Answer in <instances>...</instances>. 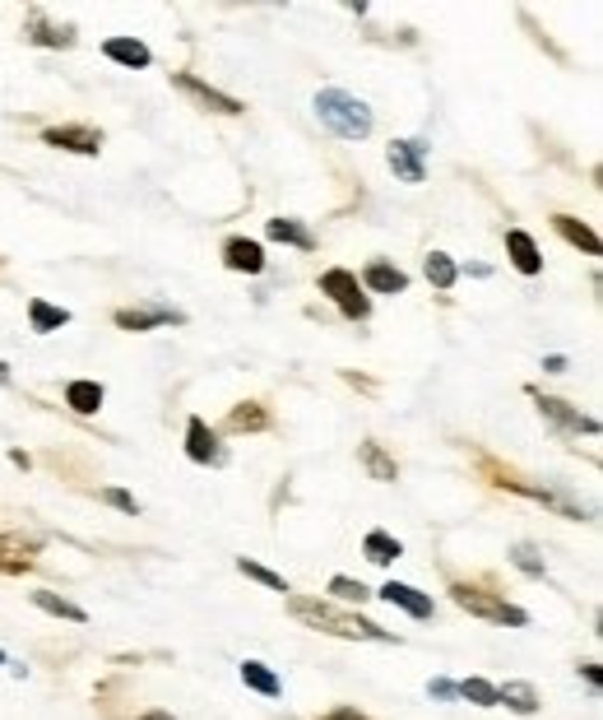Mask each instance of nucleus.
Wrapping results in <instances>:
<instances>
[{
    "mask_svg": "<svg viewBox=\"0 0 603 720\" xmlns=\"http://www.w3.org/2000/svg\"><path fill=\"white\" fill-rule=\"evenodd\" d=\"M288 613H293L298 623L316 628V632H330V637H349V641H400V632H385V628L372 623V619H358V613L334 609L330 600L293 596V600H288Z\"/></svg>",
    "mask_w": 603,
    "mask_h": 720,
    "instance_id": "nucleus-1",
    "label": "nucleus"
},
{
    "mask_svg": "<svg viewBox=\"0 0 603 720\" xmlns=\"http://www.w3.org/2000/svg\"><path fill=\"white\" fill-rule=\"evenodd\" d=\"M29 38L42 42V47H70L74 42V29H51L42 14H29Z\"/></svg>",
    "mask_w": 603,
    "mask_h": 720,
    "instance_id": "nucleus-27",
    "label": "nucleus"
},
{
    "mask_svg": "<svg viewBox=\"0 0 603 720\" xmlns=\"http://www.w3.org/2000/svg\"><path fill=\"white\" fill-rule=\"evenodd\" d=\"M316 117H321V126H330L339 140H366L372 136V108H366L362 98L344 93V89H321L316 93Z\"/></svg>",
    "mask_w": 603,
    "mask_h": 720,
    "instance_id": "nucleus-2",
    "label": "nucleus"
},
{
    "mask_svg": "<svg viewBox=\"0 0 603 720\" xmlns=\"http://www.w3.org/2000/svg\"><path fill=\"white\" fill-rule=\"evenodd\" d=\"M581 674H585V683H590V688H599V683H603V674H599V664H585Z\"/></svg>",
    "mask_w": 603,
    "mask_h": 720,
    "instance_id": "nucleus-36",
    "label": "nucleus"
},
{
    "mask_svg": "<svg viewBox=\"0 0 603 720\" xmlns=\"http://www.w3.org/2000/svg\"><path fill=\"white\" fill-rule=\"evenodd\" d=\"M33 604H38L42 613H57V619H66V623H84V619H89V613H84L80 604H70V600H61V596H51V590H38Z\"/></svg>",
    "mask_w": 603,
    "mask_h": 720,
    "instance_id": "nucleus-26",
    "label": "nucleus"
},
{
    "mask_svg": "<svg viewBox=\"0 0 603 720\" xmlns=\"http://www.w3.org/2000/svg\"><path fill=\"white\" fill-rule=\"evenodd\" d=\"M539 409H543V419H553L562 432H599V423L590 419V414H581L575 404H566V400H557V396H539Z\"/></svg>",
    "mask_w": 603,
    "mask_h": 720,
    "instance_id": "nucleus-8",
    "label": "nucleus"
},
{
    "mask_svg": "<svg viewBox=\"0 0 603 720\" xmlns=\"http://www.w3.org/2000/svg\"><path fill=\"white\" fill-rule=\"evenodd\" d=\"M102 57L117 61V66H125V70H144L153 61V51L140 38H108V42H102Z\"/></svg>",
    "mask_w": 603,
    "mask_h": 720,
    "instance_id": "nucleus-13",
    "label": "nucleus"
},
{
    "mask_svg": "<svg viewBox=\"0 0 603 720\" xmlns=\"http://www.w3.org/2000/svg\"><path fill=\"white\" fill-rule=\"evenodd\" d=\"M228 428H232V432H265V428H270V414H265V409H260L255 400H242V404L228 414Z\"/></svg>",
    "mask_w": 603,
    "mask_h": 720,
    "instance_id": "nucleus-23",
    "label": "nucleus"
},
{
    "mask_svg": "<svg viewBox=\"0 0 603 720\" xmlns=\"http://www.w3.org/2000/svg\"><path fill=\"white\" fill-rule=\"evenodd\" d=\"M242 683L251 688V692H260V698H279V674L270 670V664H260V660H247L242 664Z\"/></svg>",
    "mask_w": 603,
    "mask_h": 720,
    "instance_id": "nucleus-22",
    "label": "nucleus"
},
{
    "mask_svg": "<svg viewBox=\"0 0 603 720\" xmlns=\"http://www.w3.org/2000/svg\"><path fill=\"white\" fill-rule=\"evenodd\" d=\"M29 321H33L38 336H47V330H61V326H70V312H66V307H51V302L33 298V302H29Z\"/></svg>",
    "mask_w": 603,
    "mask_h": 720,
    "instance_id": "nucleus-24",
    "label": "nucleus"
},
{
    "mask_svg": "<svg viewBox=\"0 0 603 720\" xmlns=\"http://www.w3.org/2000/svg\"><path fill=\"white\" fill-rule=\"evenodd\" d=\"M47 144L57 149H70V153H102V131H93V126H51V131H42Z\"/></svg>",
    "mask_w": 603,
    "mask_h": 720,
    "instance_id": "nucleus-7",
    "label": "nucleus"
},
{
    "mask_svg": "<svg viewBox=\"0 0 603 720\" xmlns=\"http://www.w3.org/2000/svg\"><path fill=\"white\" fill-rule=\"evenodd\" d=\"M0 664H6V651H0Z\"/></svg>",
    "mask_w": 603,
    "mask_h": 720,
    "instance_id": "nucleus-40",
    "label": "nucleus"
},
{
    "mask_svg": "<svg viewBox=\"0 0 603 720\" xmlns=\"http://www.w3.org/2000/svg\"><path fill=\"white\" fill-rule=\"evenodd\" d=\"M102 502H112L117 511H125V517H135V511H140V502L130 498L125 488H102Z\"/></svg>",
    "mask_w": 603,
    "mask_h": 720,
    "instance_id": "nucleus-33",
    "label": "nucleus"
},
{
    "mask_svg": "<svg viewBox=\"0 0 603 720\" xmlns=\"http://www.w3.org/2000/svg\"><path fill=\"white\" fill-rule=\"evenodd\" d=\"M223 261H228V270H238V274H260L265 270V247L251 242V238H232L223 247Z\"/></svg>",
    "mask_w": 603,
    "mask_h": 720,
    "instance_id": "nucleus-12",
    "label": "nucleus"
},
{
    "mask_svg": "<svg viewBox=\"0 0 603 720\" xmlns=\"http://www.w3.org/2000/svg\"><path fill=\"white\" fill-rule=\"evenodd\" d=\"M362 466L372 470L376 479H385V483H395V474H400V470H395V460H390L376 442H366V447H362Z\"/></svg>",
    "mask_w": 603,
    "mask_h": 720,
    "instance_id": "nucleus-28",
    "label": "nucleus"
},
{
    "mask_svg": "<svg viewBox=\"0 0 603 720\" xmlns=\"http://www.w3.org/2000/svg\"><path fill=\"white\" fill-rule=\"evenodd\" d=\"M321 293L339 302V312L353 317V321H366V312H372V302L362 298V284H358V274L349 270H325L321 274Z\"/></svg>",
    "mask_w": 603,
    "mask_h": 720,
    "instance_id": "nucleus-4",
    "label": "nucleus"
},
{
    "mask_svg": "<svg viewBox=\"0 0 603 720\" xmlns=\"http://www.w3.org/2000/svg\"><path fill=\"white\" fill-rule=\"evenodd\" d=\"M451 596H455V604L464 609V613H474V619H488V623H502V628H524L530 623V613H524L520 604H506L502 596H492V590H483V586H451Z\"/></svg>",
    "mask_w": 603,
    "mask_h": 720,
    "instance_id": "nucleus-3",
    "label": "nucleus"
},
{
    "mask_svg": "<svg viewBox=\"0 0 603 720\" xmlns=\"http://www.w3.org/2000/svg\"><path fill=\"white\" fill-rule=\"evenodd\" d=\"M181 312H172V307H125V312H117V326L121 330H159V326H177Z\"/></svg>",
    "mask_w": 603,
    "mask_h": 720,
    "instance_id": "nucleus-10",
    "label": "nucleus"
},
{
    "mask_svg": "<svg viewBox=\"0 0 603 720\" xmlns=\"http://www.w3.org/2000/svg\"><path fill=\"white\" fill-rule=\"evenodd\" d=\"M381 600L400 604L409 619H432V596H423V590H413V586H404V581H385V586H381Z\"/></svg>",
    "mask_w": 603,
    "mask_h": 720,
    "instance_id": "nucleus-11",
    "label": "nucleus"
},
{
    "mask_svg": "<svg viewBox=\"0 0 603 720\" xmlns=\"http://www.w3.org/2000/svg\"><path fill=\"white\" fill-rule=\"evenodd\" d=\"M423 144H413V140H395L390 144V153H385V163H390V172L400 177V182H409V187H418L428 177V168H423Z\"/></svg>",
    "mask_w": 603,
    "mask_h": 720,
    "instance_id": "nucleus-6",
    "label": "nucleus"
},
{
    "mask_svg": "<svg viewBox=\"0 0 603 720\" xmlns=\"http://www.w3.org/2000/svg\"><path fill=\"white\" fill-rule=\"evenodd\" d=\"M265 238H270V242H288V247H302V251L316 247L311 228H302L298 219H270V223H265Z\"/></svg>",
    "mask_w": 603,
    "mask_h": 720,
    "instance_id": "nucleus-19",
    "label": "nucleus"
},
{
    "mask_svg": "<svg viewBox=\"0 0 603 720\" xmlns=\"http://www.w3.org/2000/svg\"><path fill=\"white\" fill-rule=\"evenodd\" d=\"M362 558H366V562H376V568H385V562L404 558V544H400V539H390L385 530H372V534L362 539Z\"/></svg>",
    "mask_w": 603,
    "mask_h": 720,
    "instance_id": "nucleus-20",
    "label": "nucleus"
},
{
    "mask_svg": "<svg viewBox=\"0 0 603 720\" xmlns=\"http://www.w3.org/2000/svg\"><path fill=\"white\" fill-rule=\"evenodd\" d=\"M0 386H10V368L6 363H0Z\"/></svg>",
    "mask_w": 603,
    "mask_h": 720,
    "instance_id": "nucleus-39",
    "label": "nucleus"
},
{
    "mask_svg": "<svg viewBox=\"0 0 603 720\" xmlns=\"http://www.w3.org/2000/svg\"><path fill=\"white\" fill-rule=\"evenodd\" d=\"M172 84H177L181 93H191V98L200 102V108H209V112H219V117H238V112H247V108H242L238 98H228V93H219V89H209V84H200L195 74H187V70H181V74H172Z\"/></svg>",
    "mask_w": 603,
    "mask_h": 720,
    "instance_id": "nucleus-5",
    "label": "nucleus"
},
{
    "mask_svg": "<svg viewBox=\"0 0 603 720\" xmlns=\"http://www.w3.org/2000/svg\"><path fill=\"white\" fill-rule=\"evenodd\" d=\"M423 274H428V284H436V289H451L455 279H460V266H455L445 251H432V256H428V266H423Z\"/></svg>",
    "mask_w": 603,
    "mask_h": 720,
    "instance_id": "nucleus-25",
    "label": "nucleus"
},
{
    "mask_svg": "<svg viewBox=\"0 0 603 720\" xmlns=\"http://www.w3.org/2000/svg\"><path fill=\"white\" fill-rule=\"evenodd\" d=\"M511 707L515 716H534L539 711V692L530 688V683H520V679H511V683H502V688H496V707Z\"/></svg>",
    "mask_w": 603,
    "mask_h": 720,
    "instance_id": "nucleus-18",
    "label": "nucleus"
},
{
    "mask_svg": "<svg viewBox=\"0 0 603 720\" xmlns=\"http://www.w3.org/2000/svg\"><path fill=\"white\" fill-rule=\"evenodd\" d=\"M543 368H547V372H562V368H566V358H562V353H553V358H543Z\"/></svg>",
    "mask_w": 603,
    "mask_h": 720,
    "instance_id": "nucleus-37",
    "label": "nucleus"
},
{
    "mask_svg": "<svg viewBox=\"0 0 603 720\" xmlns=\"http://www.w3.org/2000/svg\"><path fill=\"white\" fill-rule=\"evenodd\" d=\"M140 720H172L168 711H149V716H140Z\"/></svg>",
    "mask_w": 603,
    "mask_h": 720,
    "instance_id": "nucleus-38",
    "label": "nucleus"
},
{
    "mask_svg": "<svg viewBox=\"0 0 603 720\" xmlns=\"http://www.w3.org/2000/svg\"><path fill=\"white\" fill-rule=\"evenodd\" d=\"M362 284L372 289V293H404L409 289V274L400 266H385V261H372L362 274Z\"/></svg>",
    "mask_w": 603,
    "mask_h": 720,
    "instance_id": "nucleus-15",
    "label": "nucleus"
},
{
    "mask_svg": "<svg viewBox=\"0 0 603 720\" xmlns=\"http://www.w3.org/2000/svg\"><path fill=\"white\" fill-rule=\"evenodd\" d=\"M428 692H432V698H441V702H451V698H455V683H451V679H432Z\"/></svg>",
    "mask_w": 603,
    "mask_h": 720,
    "instance_id": "nucleus-34",
    "label": "nucleus"
},
{
    "mask_svg": "<svg viewBox=\"0 0 603 720\" xmlns=\"http://www.w3.org/2000/svg\"><path fill=\"white\" fill-rule=\"evenodd\" d=\"M330 596H339V600H353V604H362V600H372V590H366L362 581H353V577H334V581H330Z\"/></svg>",
    "mask_w": 603,
    "mask_h": 720,
    "instance_id": "nucleus-32",
    "label": "nucleus"
},
{
    "mask_svg": "<svg viewBox=\"0 0 603 720\" xmlns=\"http://www.w3.org/2000/svg\"><path fill=\"white\" fill-rule=\"evenodd\" d=\"M511 562H515L524 577H543V558H539L534 544H515V549H511Z\"/></svg>",
    "mask_w": 603,
    "mask_h": 720,
    "instance_id": "nucleus-31",
    "label": "nucleus"
},
{
    "mask_svg": "<svg viewBox=\"0 0 603 720\" xmlns=\"http://www.w3.org/2000/svg\"><path fill=\"white\" fill-rule=\"evenodd\" d=\"M506 251H511V261H515L520 274H539L543 270V256H539L534 238L520 233V228H511V233H506Z\"/></svg>",
    "mask_w": 603,
    "mask_h": 720,
    "instance_id": "nucleus-14",
    "label": "nucleus"
},
{
    "mask_svg": "<svg viewBox=\"0 0 603 720\" xmlns=\"http://www.w3.org/2000/svg\"><path fill=\"white\" fill-rule=\"evenodd\" d=\"M455 692H460V698H469L474 707H496V688L488 679H464Z\"/></svg>",
    "mask_w": 603,
    "mask_h": 720,
    "instance_id": "nucleus-30",
    "label": "nucleus"
},
{
    "mask_svg": "<svg viewBox=\"0 0 603 720\" xmlns=\"http://www.w3.org/2000/svg\"><path fill=\"white\" fill-rule=\"evenodd\" d=\"M38 558V544H23L14 534H0V572H29Z\"/></svg>",
    "mask_w": 603,
    "mask_h": 720,
    "instance_id": "nucleus-16",
    "label": "nucleus"
},
{
    "mask_svg": "<svg viewBox=\"0 0 603 720\" xmlns=\"http://www.w3.org/2000/svg\"><path fill=\"white\" fill-rule=\"evenodd\" d=\"M325 720H366V716H358V711H353V707H339V711H330V716H325Z\"/></svg>",
    "mask_w": 603,
    "mask_h": 720,
    "instance_id": "nucleus-35",
    "label": "nucleus"
},
{
    "mask_svg": "<svg viewBox=\"0 0 603 720\" xmlns=\"http://www.w3.org/2000/svg\"><path fill=\"white\" fill-rule=\"evenodd\" d=\"M66 404L74 414H98L102 409V386L98 381H70L66 386Z\"/></svg>",
    "mask_w": 603,
    "mask_h": 720,
    "instance_id": "nucleus-21",
    "label": "nucleus"
},
{
    "mask_svg": "<svg viewBox=\"0 0 603 720\" xmlns=\"http://www.w3.org/2000/svg\"><path fill=\"white\" fill-rule=\"evenodd\" d=\"M553 228H557V233H562V238H566L571 247H581L585 256H599V251H603L599 233H594L590 223H581V219H571V214H557V219H553Z\"/></svg>",
    "mask_w": 603,
    "mask_h": 720,
    "instance_id": "nucleus-17",
    "label": "nucleus"
},
{
    "mask_svg": "<svg viewBox=\"0 0 603 720\" xmlns=\"http://www.w3.org/2000/svg\"><path fill=\"white\" fill-rule=\"evenodd\" d=\"M238 572L251 577V581H260V586H270V590H283V596H288V581H283L279 572H270V568H260V562H251V558H238Z\"/></svg>",
    "mask_w": 603,
    "mask_h": 720,
    "instance_id": "nucleus-29",
    "label": "nucleus"
},
{
    "mask_svg": "<svg viewBox=\"0 0 603 720\" xmlns=\"http://www.w3.org/2000/svg\"><path fill=\"white\" fill-rule=\"evenodd\" d=\"M187 456L195 460V466H223V447H219V437L209 432L204 419L187 423Z\"/></svg>",
    "mask_w": 603,
    "mask_h": 720,
    "instance_id": "nucleus-9",
    "label": "nucleus"
}]
</instances>
